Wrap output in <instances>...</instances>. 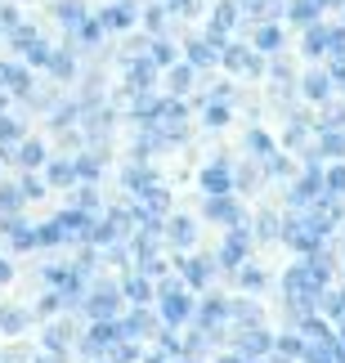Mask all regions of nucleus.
Listing matches in <instances>:
<instances>
[{"mask_svg": "<svg viewBox=\"0 0 345 363\" xmlns=\"http://www.w3.org/2000/svg\"><path fill=\"white\" fill-rule=\"evenodd\" d=\"M157 296H162V314H166V323H184L188 318V296L179 291V283H162L157 287Z\"/></svg>", "mask_w": 345, "mask_h": 363, "instance_id": "obj_1", "label": "nucleus"}, {"mask_svg": "<svg viewBox=\"0 0 345 363\" xmlns=\"http://www.w3.org/2000/svg\"><path fill=\"white\" fill-rule=\"evenodd\" d=\"M238 345H242V359H247V363H256V359H265V354L273 350V337L256 323V328H247V332H242V341H238Z\"/></svg>", "mask_w": 345, "mask_h": 363, "instance_id": "obj_2", "label": "nucleus"}, {"mask_svg": "<svg viewBox=\"0 0 345 363\" xmlns=\"http://www.w3.org/2000/svg\"><path fill=\"white\" fill-rule=\"evenodd\" d=\"M215 63H225V67H233V72H247V77H256L260 72V59L251 50H242V45H225L220 50V59Z\"/></svg>", "mask_w": 345, "mask_h": 363, "instance_id": "obj_3", "label": "nucleus"}, {"mask_svg": "<svg viewBox=\"0 0 345 363\" xmlns=\"http://www.w3.org/2000/svg\"><path fill=\"white\" fill-rule=\"evenodd\" d=\"M206 220H215V225H238L242 211H238V202H233L229 193H211V202H206Z\"/></svg>", "mask_w": 345, "mask_h": 363, "instance_id": "obj_4", "label": "nucleus"}, {"mask_svg": "<svg viewBox=\"0 0 345 363\" xmlns=\"http://www.w3.org/2000/svg\"><path fill=\"white\" fill-rule=\"evenodd\" d=\"M247 242H251V233H247V229H233V238L220 247V264H225V269H238V264L247 260Z\"/></svg>", "mask_w": 345, "mask_h": 363, "instance_id": "obj_5", "label": "nucleus"}, {"mask_svg": "<svg viewBox=\"0 0 345 363\" xmlns=\"http://www.w3.org/2000/svg\"><path fill=\"white\" fill-rule=\"evenodd\" d=\"M319 193H323V171H319V166H310L305 179H296V184H292V202H296V206H305V202L319 198Z\"/></svg>", "mask_w": 345, "mask_h": 363, "instance_id": "obj_6", "label": "nucleus"}, {"mask_svg": "<svg viewBox=\"0 0 345 363\" xmlns=\"http://www.w3.org/2000/svg\"><path fill=\"white\" fill-rule=\"evenodd\" d=\"M130 23H135V9L126 5V0H117V5H108L99 13V27H103V32H126Z\"/></svg>", "mask_w": 345, "mask_h": 363, "instance_id": "obj_7", "label": "nucleus"}, {"mask_svg": "<svg viewBox=\"0 0 345 363\" xmlns=\"http://www.w3.org/2000/svg\"><path fill=\"white\" fill-rule=\"evenodd\" d=\"M0 229H5L9 238H13V247H18V251H32V247H36V229H27V225H23V216H13V211H9L5 220H0Z\"/></svg>", "mask_w": 345, "mask_h": 363, "instance_id": "obj_8", "label": "nucleus"}, {"mask_svg": "<svg viewBox=\"0 0 345 363\" xmlns=\"http://www.w3.org/2000/svg\"><path fill=\"white\" fill-rule=\"evenodd\" d=\"M86 314L90 318H113L117 314V287H99L94 296H86Z\"/></svg>", "mask_w": 345, "mask_h": 363, "instance_id": "obj_9", "label": "nucleus"}, {"mask_svg": "<svg viewBox=\"0 0 345 363\" xmlns=\"http://www.w3.org/2000/svg\"><path fill=\"white\" fill-rule=\"evenodd\" d=\"M0 90L32 94V77H27V67H18V63H0Z\"/></svg>", "mask_w": 345, "mask_h": 363, "instance_id": "obj_10", "label": "nucleus"}, {"mask_svg": "<svg viewBox=\"0 0 345 363\" xmlns=\"http://www.w3.org/2000/svg\"><path fill=\"white\" fill-rule=\"evenodd\" d=\"M45 283L59 287V296H63V301L81 296V269H45Z\"/></svg>", "mask_w": 345, "mask_h": 363, "instance_id": "obj_11", "label": "nucleus"}, {"mask_svg": "<svg viewBox=\"0 0 345 363\" xmlns=\"http://www.w3.org/2000/svg\"><path fill=\"white\" fill-rule=\"evenodd\" d=\"M59 225H63V238H90V229H94V216L77 206V211L59 216Z\"/></svg>", "mask_w": 345, "mask_h": 363, "instance_id": "obj_12", "label": "nucleus"}, {"mask_svg": "<svg viewBox=\"0 0 345 363\" xmlns=\"http://www.w3.org/2000/svg\"><path fill=\"white\" fill-rule=\"evenodd\" d=\"M153 77H157V63H153V59H135V63H130V77H126L130 94H144L148 86H153Z\"/></svg>", "mask_w": 345, "mask_h": 363, "instance_id": "obj_13", "label": "nucleus"}, {"mask_svg": "<svg viewBox=\"0 0 345 363\" xmlns=\"http://www.w3.org/2000/svg\"><path fill=\"white\" fill-rule=\"evenodd\" d=\"M238 23V5L233 0H225V5H215V13H211V45H220L225 40V32Z\"/></svg>", "mask_w": 345, "mask_h": 363, "instance_id": "obj_14", "label": "nucleus"}, {"mask_svg": "<svg viewBox=\"0 0 345 363\" xmlns=\"http://www.w3.org/2000/svg\"><path fill=\"white\" fill-rule=\"evenodd\" d=\"M179 269H184V278H188L193 287L211 283V260H202V256H179Z\"/></svg>", "mask_w": 345, "mask_h": 363, "instance_id": "obj_15", "label": "nucleus"}, {"mask_svg": "<svg viewBox=\"0 0 345 363\" xmlns=\"http://www.w3.org/2000/svg\"><path fill=\"white\" fill-rule=\"evenodd\" d=\"M202 184H206V193H229L233 171H229L225 162H215V166H206V171H202Z\"/></svg>", "mask_w": 345, "mask_h": 363, "instance_id": "obj_16", "label": "nucleus"}, {"mask_svg": "<svg viewBox=\"0 0 345 363\" xmlns=\"http://www.w3.org/2000/svg\"><path fill=\"white\" fill-rule=\"evenodd\" d=\"M220 318H229V301L211 296V301L202 305V314H198V328H202V332H211V328H220Z\"/></svg>", "mask_w": 345, "mask_h": 363, "instance_id": "obj_17", "label": "nucleus"}, {"mask_svg": "<svg viewBox=\"0 0 345 363\" xmlns=\"http://www.w3.org/2000/svg\"><path fill=\"white\" fill-rule=\"evenodd\" d=\"M319 157H345V130H336V125H323V135H319Z\"/></svg>", "mask_w": 345, "mask_h": 363, "instance_id": "obj_18", "label": "nucleus"}, {"mask_svg": "<svg viewBox=\"0 0 345 363\" xmlns=\"http://www.w3.org/2000/svg\"><path fill=\"white\" fill-rule=\"evenodd\" d=\"M319 0H292V5H287V18H292V23H300V27H310L314 18H319Z\"/></svg>", "mask_w": 345, "mask_h": 363, "instance_id": "obj_19", "label": "nucleus"}, {"mask_svg": "<svg viewBox=\"0 0 345 363\" xmlns=\"http://www.w3.org/2000/svg\"><path fill=\"white\" fill-rule=\"evenodd\" d=\"M220 59V50L211 45V40H188V63L193 67H211Z\"/></svg>", "mask_w": 345, "mask_h": 363, "instance_id": "obj_20", "label": "nucleus"}, {"mask_svg": "<svg viewBox=\"0 0 345 363\" xmlns=\"http://www.w3.org/2000/svg\"><path fill=\"white\" fill-rule=\"evenodd\" d=\"M300 90H305V99L323 104V99H327V90H332V81H327V72H310V77H305V86H300Z\"/></svg>", "mask_w": 345, "mask_h": 363, "instance_id": "obj_21", "label": "nucleus"}, {"mask_svg": "<svg viewBox=\"0 0 345 363\" xmlns=\"http://www.w3.org/2000/svg\"><path fill=\"white\" fill-rule=\"evenodd\" d=\"M36 40H40V36H36V27H27V23H13V27H9V45H13V50H23V54H27V50L36 45Z\"/></svg>", "mask_w": 345, "mask_h": 363, "instance_id": "obj_22", "label": "nucleus"}, {"mask_svg": "<svg viewBox=\"0 0 345 363\" xmlns=\"http://www.w3.org/2000/svg\"><path fill=\"white\" fill-rule=\"evenodd\" d=\"M18 139H23V125H18V121H5V117H0V157H9Z\"/></svg>", "mask_w": 345, "mask_h": 363, "instance_id": "obj_23", "label": "nucleus"}, {"mask_svg": "<svg viewBox=\"0 0 345 363\" xmlns=\"http://www.w3.org/2000/svg\"><path fill=\"white\" fill-rule=\"evenodd\" d=\"M148 328H153V318H148V310L140 305V310H135V314L126 318V323H121V337H144Z\"/></svg>", "mask_w": 345, "mask_h": 363, "instance_id": "obj_24", "label": "nucleus"}, {"mask_svg": "<svg viewBox=\"0 0 345 363\" xmlns=\"http://www.w3.org/2000/svg\"><path fill=\"white\" fill-rule=\"evenodd\" d=\"M45 67H50V72L59 77V81H67V77L77 72V63H72V54H67V50H59V54H50V59H45Z\"/></svg>", "mask_w": 345, "mask_h": 363, "instance_id": "obj_25", "label": "nucleus"}, {"mask_svg": "<svg viewBox=\"0 0 345 363\" xmlns=\"http://www.w3.org/2000/svg\"><path fill=\"white\" fill-rule=\"evenodd\" d=\"M323 193H327V198H345V166L323 171Z\"/></svg>", "mask_w": 345, "mask_h": 363, "instance_id": "obj_26", "label": "nucleus"}, {"mask_svg": "<svg viewBox=\"0 0 345 363\" xmlns=\"http://www.w3.org/2000/svg\"><path fill=\"white\" fill-rule=\"evenodd\" d=\"M18 162L27 166V171H32V166H40V162H45V148H40L36 139H23V144H18Z\"/></svg>", "mask_w": 345, "mask_h": 363, "instance_id": "obj_27", "label": "nucleus"}, {"mask_svg": "<svg viewBox=\"0 0 345 363\" xmlns=\"http://www.w3.org/2000/svg\"><path fill=\"white\" fill-rule=\"evenodd\" d=\"M67 341H72V328H67V323H54V328L45 332V345H50L54 354H63V350H67Z\"/></svg>", "mask_w": 345, "mask_h": 363, "instance_id": "obj_28", "label": "nucleus"}, {"mask_svg": "<svg viewBox=\"0 0 345 363\" xmlns=\"http://www.w3.org/2000/svg\"><path fill=\"white\" fill-rule=\"evenodd\" d=\"M305 345L310 341H300V337H278V341H273V350H278L283 359H305Z\"/></svg>", "mask_w": 345, "mask_h": 363, "instance_id": "obj_29", "label": "nucleus"}, {"mask_svg": "<svg viewBox=\"0 0 345 363\" xmlns=\"http://www.w3.org/2000/svg\"><path fill=\"white\" fill-rule=\"evenodd\" d=\"M283 45V32H278V27H273V23H265V27H260V32H256V50H278Z\"/></svg>", "mask_w": 345, "mask_h": 363, "instance_id": "obj_30", "label": "nucleus"}, {"mask_svg": "<svg viewBox=\"0 0 345 363\" xmlns=\"http://www.w3.org/2000/svg\"><path fill=\"white\" fill-rule=\"evenodd\" d=\"M153 171H144V166H130V171H126V184L135 189V193H148V189H153Z\"/></svg>", "mask_w": 345, "mask_h": 363, "instance_id": "obj_31", "label": "nucleus"}, {"mask_svg": "<svg viewBox=\"0 0 345 363\" xmlns=\"http://www.w3.org/2000/svg\"><path fill=\"white\" fill-rule=\"evenodd\" d=\"M323 50H327V27L310 23V32H305V54H323Z\"/></svg>", "mask_w": 345, "mask_h": 363, "instance_id": "obj_32", "label": "nucleus"}, {"mask_svg": "<svg viewBox=\"0 0 345 363\" xmlns=\"http://www.w3.org/2000/svg\"><path fill=\"white\" fill-rule=\"evenodd\" d=\"M121 291H126V296H130L135 305H144V301H148V278L130 274V278H126V287H121Z\"/></svg>", "mask_w": 345, "mask_h": 363, "instance_id": "obj_33", "label": "nucleus"}, {"mask_svg": "<svg viewBox=\"0 0 345 363\" xmlns=\"http://www.w3.org/2000/svg\"><path fill=\"white\" fill-rule=\"evenodd\" d=\"M23 323H27L23 310H13V305H5V310H0V332H23Z\"/></svg>", "mask_w": 345, "mask_h": 363, "instance_id": "obj_34", "label": "nucleus"}, {"mask_svg": "<svg viewBox=\"0 0 345 363\" xmlns=\"http://www.w3.org/2000/svg\"><path fill=\"white\" fill-rule=\"evenodd\" d=\"M193 86V63H179V67H171V90L175 94H184Z\"/></svg>", "mask_w": 345, "mask_h": 363, "instance_id": "obj_35", "label": "nucleus"}, {"mask_svg": "<svg viewBox=\"0 0 345 363\" xmlns=\"http://www.w3.org/2000/svg\"><path fill=\"white\" fill-rule=\"evenodd\" d=\"M171 242H175V247H188V242H193V225H188L184 216L171 220Z\"/></svg>", "mask_w": 345, "mask_h": 363, "instance_id": "obj_36", "label": "nucleus"}, {"mask_svg": "<svg viewBox=\"0 0 345 363\" xmlns=\"http://www.w3.org/2000/svg\"><path fill=\"white\" fill-rule=\"evenodd\" d=\"M72 32H77L81 40H86V45H94V40L103 36V27H99V18H81V23L72 27Z\"/></svg>", "mask_w": 345, "mask_h": 363, "instance_id": "obj_37", "label": "nucleus"}, {"mask_svg": "<svg viewBox=\"0 0 345 363\" xmlns=\"http://www.w3.org/2000/svg\"><path fill=\"white\" fill-rule=\"evenodd\" d=\"M148 59H153L157 67H171L175 63V50L166 45V40H153V45H148Z\"/></svg>", "mask_w": 345, "mask_h": 363, "instance_id": "obj_38", "label": "nucleus"}, {"mask_svg": "<svg viewBox=\"0 0 345 363\" xmlns=\"http://www.w3.org/2000/svg\"><path fill=\"white\" fill-rule=\"evenodd\" d=\"M229 314H233V318H242V328H256V323H260V310H256V305H247V301L229 305Z\"/></svg>", "mask_w": 345, "mask_h": 363, "instance_id": "obj_39", "label": "nucleus"}, {"mask_svg": "<svg viewBox=\"0 0 345 363\" xmlns=\"http://www.w3.org/2000/svg\"><path fill=\"white\" fill-rule=\"evenodd\" d=\"M305 135H310V121L305 117H292V125H287V144L300 148V144H305Z\"/></svg>", "mask_w": 345, "mask_h": 363, "instance_id": "obj_40", "label": "nucleus"}, {"mask_svg": "<svg viewBox=\"0 0 345 363\" xmlns=\"http://www.w3.org/2000/svg\"><path fill=\"white\" fill-rule=\"evenodd\" d=\"M247 144H251L256 157H269V152H273V139H269L265 130H251V135H247Z\"/></svg>", "mask_w": 345, "mask_h": 363, "instance_id": "obj_41", "label": "nucleus"}, {"mask_svg": "<svg viewBox=\"0 0 345 363\" xmlns=\"http://www.w3.org/2000/svg\"><path fill=\"white\" fill-rule=\"evenodd\" d=\"M72 171H77V179H99V157H77Z\"/></svg>", "mask_w": 345, "mask_h": 363, "instance_id": "obj_42", "label": "nucleus"}, {"mask_svg": "<svg viewBox=\"0 0 345 363\" xmlns=\"http://www.w3.org/2000/svg\"><path fill=\"white\" fill-rule=\"evenodd\" d=\"M18 202H23L18 184H0V211H18Z\"/></svg>", "mask_w": 345, "mask_h": 363, "instance_id": "obj_43", "label": "nucleus"}, {"mask_svg": "<svg viewBox=\"0 0 345 363\" xmlns=\"http://www.w3.org/2000/svg\"><path fill=\"white\" fill-rule=\"evenodd\" d=\"M59 18H63L67 27H77L81 18H86V9H81V5H77V0H63V5H59Z\"/></svg>", "mask_w": 345, "mask_h": 363, "instance_id": "obj_44", "label": "nucleus"}, {"mask_svg": "<svg viewBox=\"0 0 345 363\" xmlns=\"http://www.w3.org/2000/svg\"><path fill=\"white\" fill-rule=\"evenodd\" d=\"M50 179H54V184H72V179H77L72 162H54V166H50Z\"/></svg>", "mask_w": 345, "mask_h": 363, "instance_id": "obj_45", "label": "nucleus"}, {"mask_svg": "<svg viewBox=\"0 0 345 363\" xmlns=\"http://www.w3.org/2000/svg\"><path fill=\"white\" fill-rule=\"evenodd\" d=\"M36 242H67L63 238V225H59V220H54V225H40L36 229Z\"/></svg>", "mask_w": 345, "mask_h": 363, "instance_id": "obj_46", "label": "nucleus"}, {"mask_svg": "<svg viewBox=\"0 0 345 363\" xmlns=\"http://www.w3.org/2000/svg\"><path fill=\"white\" fill-rule=\"evenodd\" d=\"M225 121H229L225 99H211V108H206V125H225Z\"/></svg>", "mask_w": 345, "mask_h": 363, "instance_id": "obj_47", "label": "nucleus"}, {"mask_svg": "<svg viewBox=\"0 0 345 363\" xmlns=\"http://www.w3.org/2000/svg\"><path fill=\"white\" fill-rule=\"evenodd\" d=\"M144 27H148V32H162V27H166V9H162V5H153V9L144 13Z\"/></svg>", "mask_w": 345, "mask_h": 363, "instance_id": "obj_48", "label": "nucleus"}, {"mask_svg": "<svg viewBox=\"0 0 345 363\" xmlns=\"http://www.w3.org/2000/svg\"><path fill=\"white\" fill-rule=\"evenodd\" d=\"M242 287H265V269H256V264H242Z\"/></svg>", "mask_w": 345, "mask_h": 363, "instance_id": "obj_49", "label": "nucleus"}, {"mask_svg": "<svg viewBox=\"0 0 345 363\" xmlns=\"http://www.w3.org/2000/svg\"><path fill=\"white\" fill-rule=\"evenodd\" d=\"M332 86H345V54H332V72H327Z\"/></svg>", "mask_w": 345, "mask_h": 363, "instance_id": "obj_50", "label": "nucleus"}, {"mask_svg": "<svg viewBox=\"0 0 345 363\" xmlns=\"http://www.w3.org/2000/svg\"><path fill=\"white\" fill-rule=\"evenodd\" d=\"M45 59H50V50H45V40H36L32 50H27V63L32 67H45Z\"/></svg>", "mask_w": 345, "mask_h": 363, "instance_id": "obj_51", "label": "nucleus"}, {"mask_svg": "<svg viewBox=\"0 0 345 363\" xmlns=\"http://www.w3.org/2000/svg\"><path fill=\"white\" fill-rule=\"evenodd\" d=\"M256 233H260V238H273V233H278V220H273V216L265 211V216L256 220Z\"/></svg>", "mask_w": 345, "mask_h": 363, "instance_id": "obj_52", "label": "nucleus"}, {"mask_svg": "<svg viewBox=\"0 0 345 363\" xmlns=\"http://www.w3.org/2000/svg\"><path fill=\"white\" fill-rule=\"evenodd\" d=\"M327 50H332V54H345V27H332V32H327Z\"/></svg>", "mask_w": 345, "mask_h": 363, "instance_id": "obj_53", "label": "nucleus"}, {"mask_svg": "<svg viewBox=\"0 0 345 363\" xmlns=\"http://www.w3.org/2000/svg\"><path fill=\"white\" fill-rule=\"evenodd\" d=\"M77 206H81V211H94V206H99V198H94V189H81V193H77Z\"/></svg>", "mask_w": 345, "mask_h": 363, "instance_id": "obj_54", "label": "nucleus"}, {"mask_svg": "<svg viewBox=\"0 0 345 363\" xmlns=\"http://www.w3.org/2000/svg\"><path fill=\"white\" fill-rule=\"evenodd\" d=\"M59 305H63V296H59V291H50V296H40V314H54Z\"/></svg>", "mask_w": 345, "mask_h": 363, "instance_id": "obj_55", "label": "nucleus"}, {"mask_svg": "<svg viewBox=\"0 0 345 363\" xmlns=\"http://www.w3.org/2000/svg\"><path fill=\"white\" fill-rule=\"evenodd\" d=\"M238 184L242 189H256L260 184V179H256V166H242V171H238Z\"/></svg>", "mask_w": 345, "mask_h": 363, "instance_id": "obj_56", "label": "nucleus"}, {"mask_svg": "<svg viewBox=\"0 0 345 363\" xmlns=\"http://www.w3.org/2000/svg\"><path fill=\"white\" fill-rule=\"evenodd\" d=\"M18 193H23V198H40V179H32V175H27L23 184H18Z\"/></svg>", "mask_w": 345, "mask_h": 363, "instance_id": "obj_57", "label": "nucleus"}, {"mask_svg": "<svg viewBox=\"0 0 345 363\" xmlns=\"http://www.w3.org/2000/svg\"><path fill=\"white\" fill-rule=\"evenodd\" d=\"M13 23H18V13H13V5H0V27H5V32H9Z\"/></svg>", "mask_w": 345, "mask_h": 363, "instance_id": "obj_58", "label": "nucleus"}, {"mask_svg": "<svg viewBox=\"0 0 345 363\" xmlns=\"http://www.w3.org/2000/svg\"><path fill=\"white\" fill-rule=\"evenodd\" d=\"M9 274H13V269H9V260H0V283H9Z\"/></svg>", "mask_w": 345, "mask_h": 363, "instance_id": "obj_59", "label": "nucleus"}, {"mask_svg": "<svg viewBox=\"0 0 345 363\" xmlns=\"http://www.w3.org/2000/svg\"><path fill=\"white\" fill-rule=\"evenodd\" d=\"M0 363H23V354H0Z\"/></svg>", "mask_w": 345, "mask_h": 363, "instance_id": "obj_60", "label": "nucleus"}, {"mask_svg": "<svg viewBox=\"0 0 345 363\" xmlns=\"http://www.w3.org/2000/svg\"><path fill=\"white\" fill-rule=\"evenodd\" d=\"M220 363H247V359L242 354H229V359H220Z\"/></svg>", "mask_w": 345, "mask_h": 363, "instance_id": "obj_61", "label": "nucleus"}, {"mask_svg": "<svg viewBox=\"0 0 345 363\" xmlns=\"http://www.w3.org/2000/svg\"><path fill=\"white\" fill-rule=\"evenodd\" d=\"M5 108H9V99H5V90H0V113H5Z\"/></svg>", "mask_w": 345, "mask_h": 363, "instance_id": "obj_62", "label": "nucleus"}, {"mask_svg": "<svg viewBox=\"0 0 345 363\" xmlns=\"http://www.w3.org/2000/svg\"><path fill=\"white\" fill-rule=\"evenodd\" d=\"M103 363H108V359H103Z\"/></svg>", "mask_w": 345, "mask_h": 363, "instance_id": "obj_63", "label": "nucleus"}]
</instances>
